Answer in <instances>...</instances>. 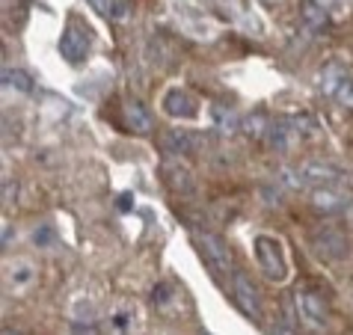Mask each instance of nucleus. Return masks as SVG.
I'll return each instance as SVG.
<instances>
[{"label": "nucleus", "mask_w": 353, "mask_h": 335, "mask_svg": "<svg viewBox=\"0 0 353 335\" xmlns=\"http://www.w3.org/2000/svg\"><path fill=\"white\" fill-rule=\"evenodd\" d=\"M116 208H119V211H131L134 208V193H122L119 199H116Z\"/></svg>", "instance_id": "nucleus-25"}, {"label": "nucleus", "mask_w": 353, "mask_h": 335, "mask_svg": "<svg viewBox=\"0 0 353 335\" xmlns=\"http://www.w3.org/2000/svg\"><path fill=\"white\" fill-rule=\"evenodd\" d=\"M264 3H279V0H264Z\"/></svg>", "instance_id": "nucleus-28"}, {"label": "nucleus", "mask_w": 353, "mask_h": 335, "mask_svg": "<svg viewBox=\"0 0 353 335\" xmlns=\"http://www.w3.org/2000/svg\"><path fill=\"white\" fill-rule=\"evenodd\" d=\"M196 246H199L202 258L208 261V267L214 273H225L229 270V250H225V241L220 234H214L208 229H196Z\"/></svg>", "instance_id": "nucleus-5"}, {"label": "nucleus", "mask_w": 353, "mask_h": 335, "mask_svg": "<svg viewBox=\"0 0 353 335\" xmlns=\"http://www.w3.org/2000/svg\"><path fill=\"white\" fill-rule=\"evenodd\" d=\"M315 252L321 255L323 261H330V264L341 261L347 255V234H345V229H341L339 223L318 225V232H315Z\"/></svg>", "instance_id": "nucleus-3"}, {"label": "nucleus", "mask_w": 353, "mask_h": 335, "mask_svg": "<svg viewBox=\"0 0 353 335\" xmlns=\"http://www.w3.org/2000/svg\"><path fill=\"white\" fill-rule=\"evenodd\" d=\"M315 205L327 214H336V211H341V205H345V196H341V190H336V187H318Z\"/></svg>", "instance_id": "nucleus-16"}, {"label": "nucleus", "mask_w": 353, "mask_h": 335, "mask_svg": "<svg viewBox=\"0 0 353 335\" xmlns=\"http://www.w3.org/2000/svg\"><path fill=\"white\" fill-rule=\"evenodd\" d=\"M345 65H341L339 60H330V63H323V68H321V92L327 95V98H332L336 95V90L341 86V81H345Z\"/></svg>", "instance_id": "nucleus-14"}, {"label": "nucleus", "mask_w": 353, "mask_h": 335, "mask_svg": "<svg viewBox=\"0 0 353 335\" xmlns=\"http://www.w3.org/2000/svg\"><path fill=\"white\" fill-rule=\"evenodd\" d=\"M214 125L220 128V131H234V128H238V116H234L229 107H223V104H214Z\"/></svg>", "instance_id": "nucleus-19"}, {"label": "nucleus", "mask_w": 353, "mask_h": 335, "mask_svg": "<svg viewBox=\"0 0 353 335\" xmlns=\"http://www.w3.org/2000/svg\"><path fill=\"white\" fill-rule=\"evenodd\" d=\"M163 181L170 184L175 193H184V196H190V193L196 190V184H193V175H190L188 170H184V166H181L179 161H172V157H170V161L163 163Z\"/></svg>", "instance_id": "nucleus-10"}, {"label": "nucleus", "mask_w": 353, "mask_h": 335, "mask_svg": "<svg viewBox=\"0 0 353 335\" xmlns=\"http://www.w3.org/2000/svg\"><path fill=\"white\" fill-rule=\"evenodd\" d=\"M288 179L294 184H303V187H341L347 184V172L341 170V166H332V163H318V161H309L297 166V172H291Z\"/></svg>", "instance_id": "nucleus-1"}, {"label": "nucleus", "mask_w": 353, "mask_h": 335, "mask_svg": "<svg viewBox=\"0 0 353 335\" xmlns=\"http://www.w3.org/2000/svg\"><path fill=\"white\" fill-rule=\"evenodd\" d=\"M33 279V267L30 264H15L12 270H9V282L12 285H27Z\"/></svg>", "instance_id": "nucleus-21"}, {"label": "nucleus", "mask_w": 353, "mask_h": 335, "mask_svg": "<svg viewBox=\"0 0 353 335\" xmlns=\"http://www.w3.org/2000/svg\"><path fill=\"white\" fill-rule=\"evenodd\" d=\"M113 323H116V327H119V329H122V327H128V323H131V321H128V318H125V314H116V318H113Z\"/></svg>", "instance_id": "nucleus-27"}, {"label": "nucleus", "mask_w": 353, "mask_h": 335, "mask_svg": "<svg viewBox=\"0 0 353 335\" xmlns=\"http://www.w3.org/2000/svg\"><path fill=\"white\" fill-rule=\"evenodd\" d=\"M294 140H297V131H294V122L288 119V116H276V119H270L268 134H264V143H268L270 152L285 154Z\"/></svg>", "instance_id": "nucleus-7"}, {"label": "nucleus", "mask_w": 353, "mask_h": 335, "mask_svg": "<svg viewBox=\"0 0 353 335\" xmlns=\"http://www.w3.org/2000/svg\"><path fill=\"white\" fill-rule=\"evenodd\" d=\"M125 122H128V128L134 134H149L152 125H154L152 110L143 101H137V98H131V101L125 104Z\"/></svg>", "instance_id": "nucleus-11"}, {"label": "nucleus", "mask_w": 353, "mask_h": 335, "mask_svg": "<svg viewBox=\"0 0 353 335\" xmlns=\"http://www.w3.org/2000/svg\"><path fill=\"white\" fill-rule=\"evenodd\" d=\"M232 297L238 303V309L247 314L252 323H261V300H259V294L252 288L247 273H241V270L232 273Z\"/></svg>", "instance_id": "nucleus-6"}, {"label": "nucleus", "mask_w": 353, "mask_h": 335, "mask_svg": "<svg viewBox=\"0 0 353 335\" xmlns=\"http://www.w3.org/2000/svg\"><path fill=\"white\" fill-rule=\"evenodd\" d=\"M268 125H270V119L264 113H252V116H247V119L241 122V128L247 131V136L261 140V143H264V134H268Z\"/></svg>", "instance_id": "nucleus-18"}, {"label": "nucleus", "mask_w": 353, "mask_h": 335, "mask_svg": "<svg viewBox=\"0 0 353 335\" xmlns=\"http://www.w3.org/2000/svg\"><path fill=\"white\" fill-rule=\"evenodd\" d=\"M3 90L30 95L33 92V77L27 72H21V68H3Z\"/></svg>", "instance_id": "nucleus-15"}, {"label": "nucleus", "mask_w": 353, "mask_h": 335, "mask_svg": "<svg viewBox=\"0 0 353 335\" xmlns=\"http://www.w3.org/2000/svg\"><path fill=\"white\" fill-rule=\"evenodd\" d=\"M90 6L98 15H110L113 12V0H90Z\"/></svg>", "instance_id": "nucleus-24"}, {"label": "nucleus", "mask_w": 353, "mask_h": 335, "mask_svg": "<svg viewBox=\"0 0 353 335\" xmlns=\"http://www.w3.org/2000/svg\"><path fill=\"white\" fill-rule=\"evenodd\" d=\"M166 297H170V288H166V285H158V291H154V303H163Z\"/></svg>", "instance_id": "nucleus-26"}, {"label": "nucleus", "mask_w": 353, "mask_h": 335, "mask_svg": "<svg viewBox=\"0 0 353 335\" xmlns=\"http://www.w3.org/2000/svg\"><path fill=\"white\" fill-rule=\"evenodd\" d=\"M54 241H57V232L51 229V225H39V229L33 232V243L42 246V250H45V246H51Z\"/></svg>", "instance_id": "nucleus-22"}, {"label": "nucleus", "mask_w": 353, "mask_h": 335, "mask_svg": "<svg viewBox=\"0 0 353 335\" xmlns=\"http://www.w3.org/2000/svg\"><path fill=\"white\" fill-rule=\"evenodd\" d=\"M332 98H336L341 107H353V74L350 72L345 74V81H341V86L336 90V95H332Z\"/></svg>", "instance_id": "nucleus-20"}, {"label": "nucleus", "mask_w": 353, "mask_h": 335, "mask_svg": "<svg viewBox=\"0 0 353 335\" xmlns=\"http://www.w3.org/2000/svg\"><path fill=\"white\" fill-rule=\"evenodd\" d=\"M291 122H294L297 136H303V140H315V136H321V125L312 113H297V116H291Z\"/></svg>", "instance_id": "nucleus-17"}, {"label": "nucleus", "mask_w": 353, "mask_h": 335, "mask_svg": "<svg viewBox=\"0 0 353 335\" xmlns=\"http://www.w3.org/2000/svg\"><path fill=\"white\" fill-rule=\"evenodd\" d=\"M90 48H92V33L83 27V21L81 24H68L65 27V33H63V39H60V54L65 57L68 63H74V65H81L86 57H90Z\"/></svg>", "instance_id": "nucleus-4"}, {"label": "nucleus", "mask_w": 353, "mask_h": 335, "mask_svg": "<svg viewBox=\"0 0 353 335\" xmlns=\"http://www.w3.org/2000/svg\"><path fill=\"white\" fill-rule=\"evenodd\" d=\"M196 149V136L190 131H166L163 134V152L172 154V157H181V154H190Z\"/></svg>", "instance_id": "nucleus-13"}, {"label": "nucleus", "mask_w": 353, "mask_h": 335, "mask_svg": "<svg viewBox=\"0 0 353 335\" xmlns=\"http://www.w3.org/2000/svg\"><path fill=\"white\" fill-rule=\"evenodd\" d=\"M297 305H300V314H303V323L312 329H323L330 323V314H327V305H323V300L318 297V294L312 291H300L297 294Z\"/></svg>", "instance_id": "nucleus-9"}, {"label": "nucleus", "mask_w": 353, "mask_h": 335, "mask_svg": "<svg viewBox=\"0 0 353 335\" xmlns=\"http://www.w3.org/2000/svg\"><path fill=\"white\" fill-rule=\"evenodd\" d=\"M300 21L306 24L309 33H323L327 24H330V18H327V12H323V6L318 3V0H303L300 3Z\"/></svg>", "instance_id": "nucleus-12"}, {"label": "nucleus", "mask_w": 353, "mask_h": 335, "mask_svg": "<svg viewBox=\"0 0 353 335\" xmlns=\"http://www.w3.org/2000/svg\"><path fill=\"white\" fill-rule=\"evenodd\" d=\"M163 113L170 116V119H193L196 116V101H193V95L188 90H179V86H172V90H166L163 95Z\"/></svg>", "instance_id": "nucleus-8"}, {"label": "nucleus", "mask_w": 353, "mask_h": 335, "mask_svg": "<svg viewBox=\"0 0 353 335\" xmlns=\"http://www.w3.org/2000/svg\"><path fill=\"white\" fill-rule=\"evenodd\" d=\"M261 199H264V202H270V205H279V199H282V196H279V187H276V184L261 187Z\"/></svg>", "instance_id": "nucleus-23"}, {"label": "nucleus", "mask_w": 353, "mask_h": 335, "mask_svg": "<svg viewBox=\"0 0 353 335\" xmlns=\"http://www.w3.org/2000/svg\"><path fill=\"white\" fill-rule=\"evenodd\" d=\"M256 261H259L261 273L268 276L270 282H285L288 264H285V255H282V246H279L276 238L259 234L256 238Z\"/></svg>", "instance_id": "nucleus-2"}]
</instances>
